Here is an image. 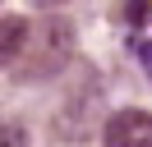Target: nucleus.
I'll return each mask as SVG.
<instances>
[{
	"label": "nucleus",
	"mask_w": 152,
	"mask_h": 147,
	"mask_svg": "<svg viewBox=\"0 0 152 147\" xmlns=\"http://www.w3.org/2000/svg\"><path fill=\"white\" fill-rule=\"evenodd\" d=\"M74 55V28L65 23V18H51L46 28H42V41L37 51H32V60L23 64V78H46V74H60L65 69V60Z\"/></svg>",
	"instance_id": "1"
},
{
	"label": "nucleus",
	"mask_w": 152,
	"mask_h": 147,
	"mask_svg": "<svg viewBox=\"0 0 152 147\" xmlns=\"http://www.w3.org/2000/svg\"><path fill=\"white\" fill-rule=\"evenodd\" d=\"M102 147H152V115L148 110H115L106 119Z\"/></svg>",
	"instance_id": "2"
},
{
	"label": "nucleus",
	"mask_w": 152,
	"mask_h": 147,
	"mask_svg": "<svg viewBox=\"0 0 152 147\" xmlns=\"http://www.w3.org/2000/svg\"><path fill=\"white\" fill-rule=\"evenodd\" d=\"M28 32H32V23L23 14H14V18H0V74L5 69H14V60L23 55V46H28Z\"/></svg>",
	"instance_id": "3"
},
{
	"label": "nucleus",
	"mask_w": 152,
	"mask_h": 147,
	"mask_svg": "<svg viewBox=\"0 0 152 147\" xmlns=\"http://www.w3.org/2000/svg\"><path fill=\"white\" fill-rule=\"evenodd\" d=\"M0 147H28V133L19 124H0Z\"/></svg>",
	"instance_id": "4"
},
{
	"label": "nucleus",
	"mask_w": 152,
	"mask_h": 147,
	"mask_svg": "<svg viewBox=\"0 0 152 147\" xmlns=\"http://www.w3.org/2000/svg\"><path fill=\"white\" fill-rule=\"evenodd\" d=\"M138 64L148 69V78H152V41H138Z\"/></svg>",
	"instance_id": "5"
},
{
	"label": "nucleus",
	"mask_w": 152,
	"mask_h": 147,
	"mask_svg": "<svg viewBox=\"0 0 152 147\" xmlns=\"http://www.w3.org/2000/svg\"><path fill=\"white\" fill-rule=\"evenodd\" d=\"M46 5H51V0H46Z\"/></svg>",
	"instance_id": "6"
}]
</instances>
